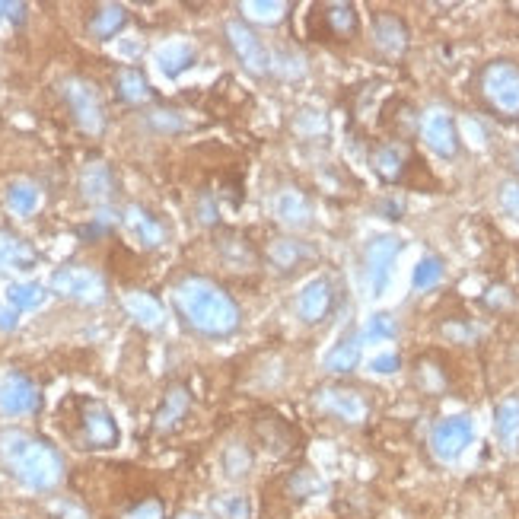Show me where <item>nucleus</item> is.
<instances>
[{"label":"nucleus","instance_id":"obj_28","mask_svg":"<svg viewBox=\"0 0 519 519\" xmlns=\"http://www.w3.org/2000/svg\"><path fill=\"white\" fill-rule=\"evenodd\" d=\"M4 204H7L10 214H16V217H29V214L39 211L42 192H39L36 182H29V179H13V182L4 188Z\"/></svg>","mask_w":519,"mask_h":519},{"label":"nucleus","instance_id":"obj_16","mask_svg":"<svg viewBox=\"0 0 519 519\" xmlns=\"http://www.w3.org/2000/svg\"><path fill=\"white\" fill-rule=\"evenodd\" d=\"M335 300H338L335 284L328 281L325 274H319V278H313V281H306L300 287V293H297V316H300V322H306V325L325 322L328 316H332Z\"/></svg>","mask_w":519,"mask_h":519},{"label":"nucleus","instance_id":"obj_30","mask_svg":"<svg viewBox=\"0 0 519 519\" xmlns=\"http://www.w3.org/2000/svg\"><path fill=\"white\" fill-rule=\"evenodd\" d=\"M125 309H128V316L137 325H144V328H160L166 322V313H163L160 300L153 297V293H144V290L128 293V297H125Z\"/></svg>","mask_w":519,"mask_h":519},{"label":"nucleus","instance_id":"obj_35","mask_svg":"<svg viewBox=\"0 0 519 519\" xmlns=\"http://www.w3.org/2000/svg\"><path fill=\"white\" fill-rule=\"evenodd\" d=\"M211 513L217 519H249L252 504H249L246 494H217L211 500Z\"/></svg>","mask_w":519,"mask_h":519},{"label":"nucleus","instance_id":"obj_38","mask_svg":"<svg viewBox=\"0 0 519 519\" xmlns=\"http://www.w3.org/2000/svg\"><path fill=\"white\" fill-rule=\"evenodd\" d=\"M242 10L252 13L255 20H262V23H281L290 4H278V0H274V4H268V0H249V4H242Z\"/></svg>","mask_w":519,"mask_h":519},{"label":"nucleus","instance_id":"obj_7","mask_svg":"<svg viewBox=\"0 0 519 519\" xmlns=\"http://www.w3.org/2000/svg\"><path fill=\"white\" fill-rule=\"evenodd\" d=\"M313 405L319 414H325V418H332L338 424H363L370 418V405L367 399L351 389V386H341V383H332V386H319L316 395H313Z\"/></svg>","mask_w":519,"mask_h":519},{"label":"nucleus","instance_id":"obj_42","mask_svg":"<svg viewBox=\"0 0 519 519\" xmlns=\"http://www.w3.org/2000/svg\"><path fill=\"white\" fill-rule=\"evenodd\" d=\"M112 227H115V217L112 214H99V217H93V223H86V227H80L77 233H80V239L93 242V239H102L106 233H112Z\"/></svg>","mask_w":519,"mask_h":519},{"label":"nucleus","instance_id":"obj_8","mask_svg":"<svg viewBox=\"0 0 519 519\" xmlns=\"http://www.w3.org/2000/svg\"><path fill=\"white\" fill-rule=\"evenodd\" d=\"M475 440V421L469 414H446L430 430V453L440 462H456Z\"/></svg>","mask_w":519,"mask_h":519},{"label":"nucleus","instance_id":"obj_47","mask_svg":"<svg viewBox=\"0 0 519 519\" xmlns=\"http://www.w3.org/2000/svg\"><path fill=\"white\" fill-rule=\"evenodd\" d=\"M179 519H201V516H195V513H182Z\"/></svg>","mask_w":519,"mask_h":519},{"label":"nucleus","instance_id":"obj_12","mask_svg":"<svg viewBox=\"0 0 519 519\" xmlns=\"http://www.w3.org/2000/svg\"><path fill=\"white\" fill-rule=\"evenodd\" d=\"M399 252H402V239L392 233L373 236L367 242V249H363V268H367V284H370L373 297H383L386 293L389 274H392V265H395V258H399Z\"/></svg>","mask_w":519,"mask_h":519},{"label":"nucleus","instance_id":"obj_4","mask_svg":"<svg viewBox=\"0 0 519 519\" xmlns=\"http://www.w3.org/2000/svg\"><path fill=\"white\" fill-rule=\"evenodd\" d=\"M478 96L494 118L519 121V64L510 58L484 64L478 71Z\"/></svg>","mask_w":519,"mask_h":519},{"label":"nucleus","instance_id":"obj_27","mask_svg":"<svg viewBox=\"0 0 519 519\" xmlns=\"http://www.w3.org/2000/svg\"><path fill=\"white\" fill-rule=\"evenodd\" d=\"M494 434L507 453H519V399H504L494 408Z\"/></svg>","mask_w":519,"mask_h":519},{"label":"nucleus","instance_id":"obj_19","mask_svg":"<svg viewBox=\"0 0 519 519\" xmlns=\"http://www.w3.org/2000/svg\"><path fill=\"white\" fill-rule=\"evenodd\" d=\"M316 258V249L297 236H274L265 246V262L278 274H293Z\"/></svg>","mask_w":519,"mask_h":519},{"label":"nucleus","instance_id":"obj_23","mask_svg":"<svg viewBox=\"0 0 519 519\" xmlns=\"http://www.w3.org/2000/svg\"><path fill=\"white\" fill-rule=\"evenodd\" d=\"M121 223L131 230V236L141 242L144 249H160L166 242V227L160 223L157 214H150L147 207L141 204H131L125 214H121Z\"/></svg>","mask_w":519,"mask_h":519},{"label":"nucleus","instance_id":"obj_22","mask_svg":"<svg viewBox=\"0 0 519 519\" xmlns=\"http://www.w3.org/2000/svg\"><path fill=\"white\" fill-rule=\"evenodd\" d=\"M80 195H83L86 204H93V207L109 204L115 198V172H112V166L102 163V160L86 163L83 172H80Z\"/></svg>","mask_w":519,"mask_h":519},{"label":"nucleus","instance_id":"obj_21","mask_svg":"<svg viewBox=\"0 0 519 519\" xmlns=\"http://www.w3.org/2000/svg\"><path fill=\"white\" fill-rule=\"evenodd\" d=\"M42 405V395H39V386L32 383L26 373H7L4 386H0V411L4 414H32L39 411Z\"/></svg>","mask_w":519,"mask_h":519},{"label":"nucleus","instance_id":"obj_36","mask_svg":"<svg viewBox=\"0 0 519 519\" xmlns=\"http://www.w3.org/2000/svg\"><path fill=\"white\" fill-rule=\"evenodd\" d=\"M252 469V449L246 443H230L223 449V472L230 478H246Z\"/></svg>","mask_w":519,"mask_h":519},{"label":"nucleus","instance_id":"obj_18","mask_svg":"<svg viewBox=\"0 0 519 519\" xmlns=\"http://www.w3.org/2000/svg\"><path fill=\"white\" fill-rule=\"evenodd\" d=\"M214 249L220 255V262L230 271H255L262 265V252H258L255 242L239 230H217Z\"/></svg>","mask_w":519,"mask_h":519},{"label":"nucleus","instance_id":"obj_24","mask_svg":"<svg viewBox=\"0 0 519 519\" xmlns=\"http://www.w3.org/2000/svg\"><path fill=\"white\" fill-rule=\"evenodd\" d=\"M115 96L121 102H128V106H147L157 93H153V86L144 77V71H137V67H121V71L115 74Z\"/></svg>","mask_w":519,"mask_h":519},{"label":"nucleus","instance_id":"obj_48","mask_svg":"<svg viewBox=\"0 0 519 519\" xmlns=\"http://www.w3.org/2000/svg\"><path fill=\"white\" fill-rule=\"evenodd\" d=\"M513 163H516V172H519V150H516V157H513Z\"/></svg>","mask_w":519,"mask_h":519},{"label":"nucleus","instance_id":"obj_39","mask_svg":"<svg viewBox=\"0 0 519 519\" xmlns=\"http://www.w3.org/2000/svg\"><path fill=\"white\" fill-rule=\"evenodd\" d=\"M150 128L160 134H179V131H185V118L172 109H157V112H150Z\"/></svg>","mask_w":519,"mask_h":519},{"label":"nucleus","instance_id":"obj_34","mask_svg":"<svg viewBox=\"0 0 519 519\" xmlns=\"http://www.w3.org/2000/svg\"><path fill=\"white\" fill-rule=\"evenodd\" d=\"M45 287L39 284H10L7 287V303L16 313H29V309H39L45 303Z\"/></svg>","mask_w":519,"mask_h":519},{"label":"nucleus","instance_id":"obj_14","mask_svg":"<svg viewBox=\"0 0 519 519\" xmlns=\"http://www.w3.org/2000/svg\"><path fill=\"white\" fill-rule=\"evenodd\" d=\"M271 214L281 227H287L293 233H303L313 227V201H309V195L297 185H287L281 192H274Z\"/></svg>","mask_w":519,"mask_h":519},{"label":"nucleus","instance_id":"obj_45","mask_svg":"<svg viewBox=\"0 0 519 519\" xmlns=\"http://www.w3.org/2000/svg\"><path fill=\"white\" fill-rule=\"evenodd\" d=\"M10 16L13 23H23L26 20V4H7V0H0V16Z\"/></svg>","mask_w":519,"mask_h":519},{"label":"nucleus","instance_id":"obj_41","mask_svg":"<svg viewBox=\"0 0 519 519\" xmlns=\"http://www.w3.org/2000/svg\"><path fill=\"white\" fill-rule=\"evenodd\" d=\"M497 201H500V211L513 220H519V182H500Z\"/></svg>","mask_w":519,"mask_h":519},{"label":"nucleus","instance_id":"obj_5","mask_svg":"<svg viewBox=\"0 0 519 519\" xmlns=\"http://www.w3.org/2000/svg\"><path fill=\"white\" fill-rule=\"evenodd\" d=\"M51 290L64 300H74L83 306H99L109 297V284L106 278L90 268V265H64L51 274Z\"/></svg>","mask_w":519,"mask_h":519},{"label":"nucleus","instance_id":"obj_29","mask_svg":"<svg viewBox=\"0 0 519 519\" xmlns=\"http://www.w3.org/2000/svg\"><path fill=\"white\" fill-rule=\"evenodd\" d=\"M322 363H325V370L335 373V376H344V373L357 370V363H360V335L357 332L341 335V341L332 344V351L325 354Z\"/></svg>","mask_w":519,"mask_h":519},{"label":"nucleus","instance_id":"obj_15","mask_svg":"<svg viewBox=\"0 0 519 519\" xmlns=\"http://www.w3.org/2000/svg\"><path fill=\"white\" fill-rule=\"evenodd\" d=\"M316 23H319V39L328 42H351L360 32V13L348 0H332V4L316 7Z\"/></svg>","mask_w":519,"mask_h":519},{"label":"nucleus","instance_id":"obj_10","mask_svg":"<svg viewBox=\"0 0 519 519\" xmlns=\"http://www.w3.org/2000/svg\"><path fill=\"white\" fill-rule=\"evenodd\" d=\"M418 134L424 147L434 153L440 160H456L462 141H459V128H456V118L449 115L446 109H427L418 121Z\"/></svg>","mask_w":519,"mask_h":519},{"label":"nucleus","instance_id":"obj_44","mask_svg":"<svg viewBox=\"0 0 519 519\" xmlns=\"http://www.w3.org/2000/svg\"><path fill=\"white\" fill-rule=\"evenodd\" d=\"M399 370H402L399 354H379L370 360V373H376V376H389V373H399Z\"/></svg>","mask_w":519,"mask_h":519},{"label":"nucleus","instance_id":"obj_33","mask_svg":"<svg viewBox=\"0 0 519 519\" xmlns=\"http://www.w3.org/2000/svg\"><path fill=\"white\" fill-rule=\"evenodd\" d=\"M284 484H287V494L293 497V500H309V497H319V494H325V481L322 478H316L309 469H297V472H290L287 478H284Z\"/></svg>","mask_w":519,"mask_h":519},{"label":"nucleus","instance_id":"obj_20","mask_svg":"<svg viewBox=\"0 0 519 519\" xmlns=\"http://www.w3.org/2000/svg\"><path fill=\"white\" fill-rule=\"evenodd\" d=\"M188 411H192V389H188L185 383H169L157 414H153V430L163 437L176 434V430L185 424Z\"/></svg>","mask_w":519,"mask_h":519},{"label":"nucleus","instance_id":"obj_9","mask_svg":"<svg viewBox=\"0 0 519 519\" xmlns=\"http://www.w3.org/2000/svg\"><path fill=\"white\" fill-rule=\"evenodd\" d=\"M223 32H227V45L233 51V58L242 67H246L252 77H268L271 74V55H268V48H265L262 39L255 36V29L246 20H227Z\"/></svg>","mask_w":519,"mask_h":519},{"label":"nucleus","instance_id":"obj_1","mask_svg":"<svg viewBox=\"0 0 519 519\" xmlns=\"http://www.w3.org/2000/svg\"><path fill=\"white\" fill-rule=\"evenodd\" d=\"M172 306L188 332L201 338H230L242 325L239 303L217 281L198 278V274H188L172 287Z\"/></svg>","mask_w":519,"mask_h":519},{"label":"nucleus","instance_id":"obj_11","mask_svg":"<svg viewBox=\"0 0 519 519\" xmlns=\"http://www.w3.org/2000/svg\"><path fill=\"white\" fill-rule=\"evenodd\" d=\"M255 443L265 449L271 459H287L300 443V430L293 427L278 411H258L252 421Z\"/></svg>","mask_w":519,"mask_h":519},{"label":"nucleus","instance_id":"obj_31","mask_svg":"<svg viewBox=\"0 0 519 519\" xmlns=\"http://www.w3.org/2000/svg\"><path fill=\"white\" fill-rule=\"evenodd\" d=\"M198 55H195V48L188 45V42H169L157 51V67L166 74V77H179L185 74L188 67H195Z\"/></svg>","mask_w":519,"mask_h":519},{"label":"nucleus","instance_id":"obj_17","mask_svg":"<svg viewBox=\"0 0 519 519\" xmlns=\"http://www.w3.org/2000/svg\"><path fill=\"white\" fill-rule=\"evenodd\" d=\"M411 45V32H408V23L402 20L399 13H376L373 16V48L383 55L386 61H399L405 58V51Z\"/></svg>","mask_w":519,"mask_h":519},{"label":"nucleus","instance_id":"obj_2","mask_svg":"<svg viewBox=\"0 0 519 519\" xmlns=\"http://www.w3.org/2000/svg\"><path fill=\"white\" fill-rule=\"evenodd\" d=\"M0 462L32 491H51L64 478V459L58 449L23 430L0 437Z\"/></svg>","mask_w":519,"mask_h":519},{"label":"nucleus","instance_id":"obj_25","mask_svg":"<svg viewBox=\"0 0 519 519\" xmlns=\"http://www.w3.org/2000/svg\"><path fill=\"white\" fill-rule=\"evenodd\" d=\"M125 26H128V10L121 7V4H99V7L90 13V20H86V29H90V36H93L96 42H109V39H115Z\"/></svg>","mask_w":519,"mask_h":519},{"label":"nucleus","instance_id":"obj_40","mask_svg":"<svg viewBox=\"0 0 519 519\" xmlns=\"http://www.w3.org/2000/svg\"><path fill=\"white\" fill-rule=\"evenodd\" d=\"M125 519H166V507L160 497H144L125 510Z\"/></svg>","mask_w":519,"mask_h":519},{"label":"nucleus","instance_id":"obj_32","mask_svg":"<svg viewBox=\"0 0 519 519\" xmlns=\"http://www.w3.org/2000/svg\"><path fill=\"white\" fill-rule=\"evenodd\" d=\"M443 274H446L443 258H437V255H424L421 262L414 265V271H411V287L418 290V293L434 290V287L443 281Z\"/></svg>","mask_w":519,"mask_h":519},{"label":"nucleus","instance_id":"obj_3","mask_svg":"<svg viewBox=\"0 0 519 519\" xmlns=\"http://www.w3.org/2000/svg\"><path fill=\"white\" fill-rule=\"evenodd\" d=\"M61 418L67 437L80 449H112L121 440L115 414L106 408V402L90 399V395H74L71 402H64Z\"/></svg>","mask_w":519,"mask_h":519},{"label":"nucleus","instance_id":"obj_26","mask_svg":"<svg viewBox=\"0 0 519 519\" xmlns=\"http://www.w3.org/2000/svg\"><path fill=\"white\" fill-rule=\"evenodd\" d=\"M36 262H39V255L23 236H16L10 230H0V268L29 271V268H36Z\"/></svg>","mask_w":519,"mask_h":519},{"label":"nucleus","instance_id":"obj_46","mask_svg":"<svg viewBox=\"0 0 519 519\" xmlns=\"http://www.w3.org/2000/svg\"><path fill=\"white\" fill-rule=\"evenodd\" d=\"M16 328V309L0 306V332H13Z\"/></svg>","mask_w":519,"mask_h":519},{"label":"nucleus","instance_id":"obj_43","mask_svg":"<svg viewBox=\"0 0 519 519\" xmlns=\"http://www.w3.org/2000/svg\"><path fill=\"white\" fill-rule=\"evenodd\" d=\"M195 217L204 223V227H217V220H220V211H217V201L211 192H201L198 195V204H195Z\"/></svg>","mask_w":519,"mask_h":519},{"label":"nucleus","instance_id":"obj_13","mask_svg":"<svg viewBox=\"0 0 519 519\" xmlns=\"http://www.w3.org/2000/svg\"><path fill=\"white\" fill-rule=\"evenodd\" d=\"M411 163H414V157H411V147L405 141H379L370 150L373 176L386 185H402L408 179Z\"/></svg>","mask_w":519,"mask_h":519},{"label":"nucleus","instance_id":"obj_37","mask_svg":"<svg viewBox=\"0 0 519 519\" xmlns=\"http://www.w3.org/2000/svg\"><path fill=\"white\" fill-rule=\"evenodd\" d=\"M395 335H399V322L392 319V313H373L367 319V328H363L367 341H392Z\"/></svg>","mask_w":519,"mask_h":519},{"label":"nucleus","instance_id":"obj_6","mask_svg":"<svg viewBox=\"0 0 519 519\" xmlns=\"http://www.w3.org/2000/svg\"><path fill=\"white\" fill-rule=\"evenodd\" d=\"M61 96L67 102V112L77 121V128L83 134H102L106 131V109H102V99L96 93V86L83 77H67L61 80Z\"/></svg>","mask_w":519,"mask_h":519}]
</instances>
